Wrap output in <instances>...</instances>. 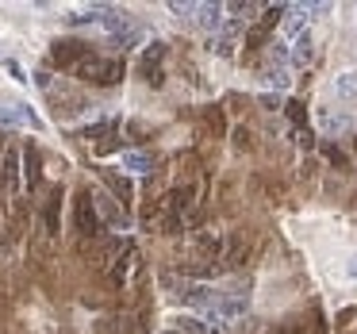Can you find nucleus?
<instances>
[{"mask_svg": "<svg viewBox=\"0 0 357 334\" xmlns=\"http://www.w3.org/2000/svg\"><path fill=\"white\" fill-rule=\"evenodd\" d=\"M112 39H116V43H119V47H135V43H139V39H142V31H139V27H127V31H119V35H112Z\"/></svg>", "mask_w": 357, "mask_h": 334, "instance_id": "obj_19", "label": "nucleus"}, {"mask_svg": "<svg viewBox=\"0 0 357 334\" xmlns=\"http://www.w3.org/2000/svg\"><path fill=\"white\" fill-rule=\"evenodd\" d=\"M288 58H292V66H307L311 58H315V39H311L307 31L300 35V39L288 43Z\"/></svg>", "mask_w": 357, "mask_h": 334, "instance_id": "obj_8", "label": "nucleus"}, {"mask_svg": "<svg viewBox=\"0 0 357 334\" xmlns=\"http://www.w3.org/2000/svg\"><path fill=\"white\" fill-rule=\"evenodd\" d=\"M334 93H338L342 100H357V73H338V77H334Z\"/></svg>", "mask_w": 357, "mask_h": 334, "instance_id": "obj_12", "label": "nucleus"}, {"mask_svg": "<svg viewBox=\"0 0 357 334\" xmlns=\"http://www.w3.org/2000/svg\"><path fill=\"white\" fill-rule=\"evenodd\" d=\"M323 154H326V158H331V162H334V165H338V169H346V162H349V158H346V154H342V150H338V146H331V142H326V146H323Z\"/></svg>", "mask_w": 357, "mask_h": 334, "instance_id": "obj_20", "label": "nucleus"}, {"mask_svg": "<svg viewBox=\"0 0 357 334\" xmlns=\"http://www.w3.org/2000/svg\"><path fill=\"white\" fill-rule=\"evenodd\" d=\"M219 4H196V24L204 27V31H211V27H219Z\"/></svg>", "mask_w": 357, "mask_h": 334, "instance_id": "obj_11", "label": "nucleus"}, {"mask_svg": "<svg viewBox=\"0 0 357 334\" xmlns=\"http://www.w3.org/2000/svg\"><path fill=\"white\" fill-rule=\"evenodd\" d=\"M173 323H177V331H181V334H208V323H200V319L181 315V319H173Z\"/></svg>", "mask_w": 357, "mask_h": 334, "instance_id": "obj_14", "label": "nucleus"}, {"mask_svg": "<svg viewBox=\"0 0 357 334\" xmlns=\"http://www.w3.org/2000/svg\"><path fill=\"white\" fill-rule=\"evenodd\" d=\"M280 27H284V43L300 39V35L307 31V16H303V4H300V8H288V12H284V20H280Z\"/></svg>", "mask_w": 357, "mask_h": 334, "instance_id": "obj_9", "label": "nucleus"}, {"mask_svg": "<svg viewBox=\"0 0 357 334\" xmlns=\"http://www.w3.org/2000/svg\"><path fill=\"white\" fill-rule=\"evenodd\" d=\"M47 227H50V234H58V200L47 204Z\"/></svg>", "mask_w": 357, "mask_h": 334, "instance_id": "obj_23", "label": "nucleus"}, {"mask_svg": "<svg viewBox=\"0 0 357 334\" xmlns=\"http://www.w3.org/2000/svg\"><path fill=\"white\" fill-rule=\"evenodd\" d=\"M273 334H292V331H288V326H277V331H273Z\"/></svg>", "mask_w": 357, "mask_h": 334, "instance_id": "obj_25", "label": "nucleus"}, {"mask_svg": "<svg viewBox=\"0 0 357 334\" xmlns=\"http://www.w3.org/2000/svg\"><path fill=\"white\" fill-rule=\"evenodd\" d=\"M284 108H288V116H292V123H300V127H303V119H307L303 104H300V100H292V104H284Z\"/></svg>", "mask_w": 357, "mask_h": 334, "instance_id": "obj_21", "label": "nucleus"}, {"mask_svg": "<svg viewBox=\"0 0 357 334\" xmlns=\"http://www.w3.org/2000/svg\"><path fill=\"white\" fill-rule=\"evenodd\" d=\"M93 204H96V215H100L104 223H112L116 231H123V227H127V215L112 204V196H93Z\"/></svg>", "mask_w": 357, "mask_h": 334, "instance_id": "obj_7", "label": "nucleus"}, {"mask_svg": "<svg viewBox=\"0 0 357 334\" xmlns=\"http://www.w3.org/2000/svg\"><path fill=\"white\" fill-rule=\"evenodd\" d=\"M265 77H269L273 89H284V85H288V70H269Z\"/></svg>", "mask_w": 357, "mask_h": 334, "instance_id": "obj_22", "label": "nucleus"}, {"mask_svg": "<svg viewBox=\"0 0 357 334\" xmlns=\"http://www.w3.org/2000/svg\"><path fill=\"white\" fill-rule=\"evenodd\" d=\"M0 123H12V127H39V116H35L27 104H4V108H0Z\"/></svg>", "mask_w": 357, "mask_h": 334, "instance_id": "obj_5", "label": "nucleus"}, {"mask_svg": "<svg viewBox=\"0 0 357 334\" xmlns=\"http://www.w3.org/2000/svg\"><path fill=\"white\" fill-rule=\"evenodd\" d=\"M135 257H139V254H135V246H123V254H119V265H116V280L127 277V269L135 265Z\"/></svg>", "mask_w": 357, "mask_h": 334, "instance_id": "obj_15", "label": "nucleus"}, {"mask_svg": "<svg viewBox=\"0 0 357 334\" xmlns=\"http://www.w3.org/2000/svg\"><path fill=\"white\" fill-rule=\"evenodd\" d=\"M238 39H242V20H227L223 35H219V39L211 43V50H215L219 58H231V54H234V47H238Z\"/></svg>", "mask_w": 357, "mask_h": 334, "instance_id": "obj_4", "label": "nucleus"}, {"mask_svg": "<svg viewBox=\"0 0 357 334\" xmlns=\"http://www.w3.org/2000/svg\"><path fill=\"white\" fill-rule=\"evenodd\" d=\"M104 177H108V185L119 192V200H123V204H131V185H127L123 177H116V173H104Z\"/></svg>", "mask_w": 357, "mask_h": 334, "instance_id": "obj_17", "label": "nucleus"}, {"mask_svg": "<svg viewBox=\"0 0 357 334\" xmlns=\"http://www.w3.org/2000/svg\"><path fill=\"white\" fill-rule=\"evenodd\" d=\"M165 334H181V331H165Z\"/></svg>", "mask_w": 357, "mask_h": 334, "instance_id": "obj_26", "label": "nucleus"}, {"mask_svg": "<svg viewBox=\"0 0 357 334\" xmlns=\"http://www.w3.org/2000/svg\"><path fill=\"white\" fill-rule=\"evenodd\" d=\"M73 215H77V231L85 234V238H93V234L100 231V215H96V204L89 192H81L77 200H73Z\"/></svg>", "mask_w": 357, "mask_h": 334, "instance_id": "obj_2", "label": "nucleus"}, {"mask_svg": "<svg viewBox=\"0 0 357 334\" xmlns=\"http://www.w3.org/2000/svg\"><path fill=\"white\" fill-rule=\"evenodd\" d=\"M50 58H54V66H77L81 58H89V54H85V43H70V39H62V43H54Z\"/></svg>", "mask_w": 357, "mask_h": 334, "instance_id": "obj_6", "label": "nucleus"}, {"mask_svg": "<svg viewBox=\"0 0 357 334\" xmlns=\"http://www.w3.org/2000/svg\"><path fill=\"white\" fill-rule=\"evenodd\" d=\"M123 165H127L131 173H150V169H154V158H150L146 150H127V154H123Z\"/></svg>", "mask_w": 357, "mask_h": 334, "instance_id": "obj_10", "label": "nucleus"}, {"mask_svg": "<svg viewBox=\"0 0 357 334\" xmlns=\"http://www.w3.org/2000/svg\"><path fill=\"white\" fill-rule=\"evenodd\" d=\"M162 58H165V47H162V43H150V47L142 50V58H139V73H142V77H146L154 89L165 81V73H162Z\"/></svg>", "mask_w": 357, "mask_h": 334, "instance_id": "obj_3", "label": "nucleus"}, {"mask_svg": "<svg viewBox=\"0 0 357 334\" xmlns=\"http://www.w3.org/2000/svg\"><path fill=\"white\" fill-rule=\"evenodd\" d=\"M4 181H8L12 192H20V154L16 150H8V158H4Z\"/></svg>", "mask_w": 357, "mask_h": 334, "instance_id": "obj_13", "label": "nucleus"}, {"mask_svg": "<svg viewBox=\"0 0 357 334\" xmlns=\"http://www.w3.org/2000/svg\"><path fill=\"white\" fill-rule=\"evenodd\" d=\"M77 77H85V81H93V85H116L119 77H123V62H112V58H81L77 66Z\"/></svg>", "mask_w": 357, "mask_h": 334, "instance_id": "obj_1", "label": "nucleus"}, {"mask_svg": "<svg viewBox=\"0 0 357 334\" xmlns=\"http://www.w3.org/2000/svg\"><path fill=\"white\" fill-rule=\"evenodd\" d=\"M284 4H269V8H265V16H261V27H273V24H280V20H284Z\"/></svg>", "mask_w": 357, "mask_h": 334, "instance_id": "obj_18", "label": "nucleus"}, {"mask_svg": "<svg viewBox=\"0 0 357 334\" xmlns=\"http://www.w3.org/2000/svg\"><path fill=\"white\" fill-rule=\"evenodd\" d=\"M346 273H349V277H357V257H349V265H346Z\"/></svg>", "mask_w": 357, "mask_h": 334, "instance_id": "obj_24", "label": "nucleus"}, {"mask_svg": "<svg viewBox=\"0 0 357 334\" xmlns=\"http://www.w3.org/2000/svg\"><path fill=\"white\" fill-rule=\"evenodd\" d=\"M24 158H27V188H31L39 181V154H35V146H27Z\"/></svg>", "mask_w": 357, "mask_h": 334, "instance_id": "obj_16", "label": "nucleus"}]
</instances>
